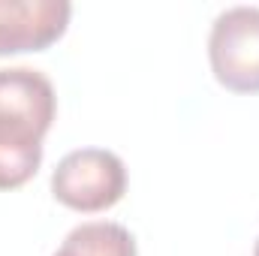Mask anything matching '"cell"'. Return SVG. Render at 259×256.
<instances>
[{"label":"cell","mask_w":259,"mask_h":256,"mask_svg":"<svg viewBox=\"0 0 259 256\" xmlns=\"http://www.w3.org/2000/svg\"><path fill=\"white\" fill-rule=\"evenodd\" d=\"M253 256H259V241H256V247H253Z\"/></svg>","instance_id":"cell-6"},{"label":"cell","mask_w":259,"mask_h":256,"mask_svg":"<svg viewBox=\"0 0 259 256\" xmlns=\"http://www.w3.org/2000/svg\"><path fill=\"white\" fill-rule=\"evenodd\" d=\"M208 64L226 91L259 94V6H229L214 18Z\"/></svg>","instance_id":"cell-3"},{"label":"cell","mask_w":259,"mask_h":256,"mask_svg":"<svg viewBox=\"0 0 259 256\" xmlns=\"http://www.w3.org/2000/svg\"><path fill=\"white\" fill-rule=\"evenodd\" d=\"M55 115L58 97L46 72L33 66H0V145L39 151Z\"/></svg>","instance_id":"cell-1"},{"label":"cell","mask_w":259,"mask_h":256,"mask_svg":"<svg viewBox=\"0 0 259 256\" xmlns=\"http://www.w3.org/2000/svg\"><path fill=\"white\" fill-rule=\"evenodd\" d=\"M66 0H0V55L42 52L69 27Z\"/></svg>","instance_id":"cell-4"},{"label":"cell","mask_w":259,"mask_h":256,"mask_svg":"<svg viewBox=\"0 0 259 256\" xmlns=\"http://www.w3.org/2000/svg\"><path fill=\"white\" fill-rule=\"evenodd\" d=\"M127 193V166L115 151L78 148L69 151L52 172V196L78 214L115 208Z\"/></svg>","instance_id":"cell-2"},{"label":"cell","mask_w":259,"mask_h":256,"mask_svg":"<svg viewBox=\"0 0 259 256\" xmlns=\"http://www.w3.org/2000/svg\"><path fill=\"white\" fill-rule=\"evenodd\" d=\"M52 256H139V250L127 226L112 220H91L69 229Z\"/></svg>","instance_id":"cell-5"}]
</instances>
